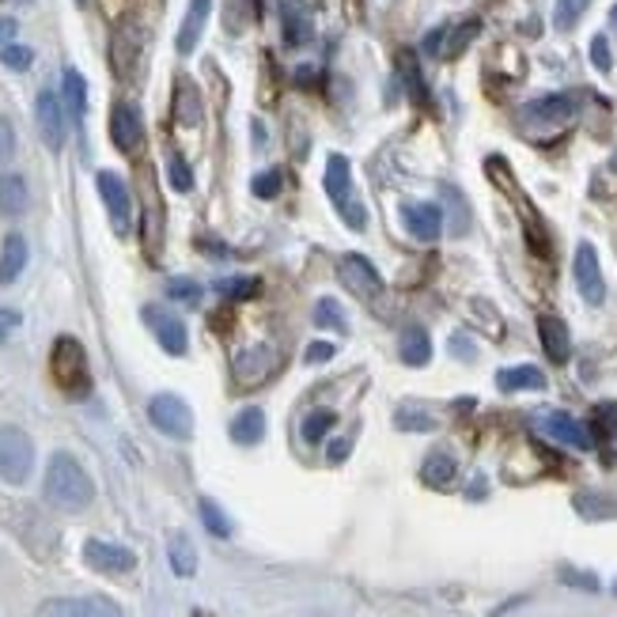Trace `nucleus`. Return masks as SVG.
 Returning <instances> with one entry per match:
<instances>
[{
  "mask_svg": "<svg viewBox=\"0 0 617 617\" xmlns=\"http://www.w3.org/2000/svg\"><path fill=\"white\" fill-rule=\"evenodd\" d=\"M265 436V414L258 406H246L235 414V421H231V440L239 443V448H254V443H262Z\"/></svg>",
  "mask_w": 617,
  "mask_h": 617,
  "instance_id": "23",
  "label": "nucleus"
},
{
  "mask_svg": "<svg viewBox=\"0 0 617 617\" xmlns=\"http://www.w3.org/2000/svg\"><path fill=\"white\" fill-rule=\"evenodd\" d=\"M258 12H262L258 0H228V31L243 34L254 20H258Z\"/></svg>",
  "mask_w": 617,
  "mask_h": 617,
  "instance_id": "31",
  "label": "nucleus"
},
{
  "mask_svg": "<svg viewBox=\"0 0 617 617\" xmlns=\"http://www.w3.org/2000/svg\"><path fill=\"white\" fill-rule=\"evenodd\" d=\"M0 62H4V68H12V73H23V68H31L34 54H31V46L8 42V46H0Z\"/></svg>",
  "mask_w": 617,
  "mask_h": 617,
  "instance_id": "43",
  "label": "nucleus"
},
{
  "mask_svg": "<svg viewBox=\"0 0 617 617\" xmlns=\"http://www.w3.org/2000/svg\"><path fill=\"white\" fill-rule=\"evenodd\" d=\"M591 62H595L598 73H610L614 57H610V42H606V34H595V38H591Z\"/></svg>",
  "mask_w": 617,
  "mask_h": 617,
  "instance_id": "47",
  "label": "nucleus"
},
{
  "mask_svg": "<svg viewBox=\"0 0 617 617\" xmlns=\"http://www.w3.org/2000/svg\"><path fill=\"white\" fill-rule=\"evenodd\" d=\"M398 353H401V364H409V367H425L428 360H432V341H428L425 326H406V330H401Z\"/></svg>",
  "mask_w": 617,
  "mask_h": 617,
  "instance_id": "21",
  "label": "nucleus"
},
{
  "mask_svg": "<svg viewBox=\"0 0 617 617\" xmlns=\"http://www.w3.org/2000/svg\"><path fill=\"white\" fill-rule=\"evenodd\" d=\"M394 425H398L401 432H432V428H436V417H428L425 409L401 406L398 414H394Z\"/></svg>",
  "mask_w": 617,
  "mask_h": 617,
  "instance_id": "40",
  "label": "nucleus"
},
{
  "mask_svg": "<svg viewBox=\"0 0 617 617\" xmlns=\"http://www.w3.org/2000/svg\"><path fill=\"white\" fill-rule=\"evenodd\" d=\"M333 425H338V414H330V409H315V414L304 417L299 436H304V443H322V436L330 432Z\"/></svg>",
  "mask_w": 617,
  "mask_h": 617,
  "instance_id": "32",
  "label": "nucleus"
},
{
  "mask_svg": "<svg viewBox=\"0 0 617 617\" xmlns=\"http://www.w3.org/2000/svg\"><path fill=\"white\" fill-rule=\"evenodd\" d=\"M12 152H15V130L8 118H0V167L12 159Z\"/></svg>",
  "mask_w": 617,
  "mask_h": 617,
  "instance_id": "49",
  "label": "nucleus"
},
{
  "mask_svg": "<svg viewBox=\"0 0 617 617\" xmlns=\"http://www.w3.org/2000/svg\"><path fill=\"white\" fill-rule=\"evenodd\" d=\"M561 584L584 587V591H598V580L595 576H587V572H572V569H561Z\"/></svg>",
  "mask_w": 617,
  "mask_h": 617,
  "instance_id": "50",
  "label": "nucleus"
},
{
  "mask_svg": "<svg viewBox=\"0 0 617 617\" xmlns=\"http://www.w3.org/2000/svg\"><path fill=\"white\" fill-rule=\"evenodd\" d=\"M595 440L603 443V448H617V406H598L595 409Z\"/></svg>",
  "mask_w": 617,
  "mask_h": 617,
  "instance_id": "34",
  "label": "nucleus"
},
{
  "mask_svg": "<svg viewBox=\"0 0 617 617\" xmlns=\"http://www.w3.org/2000/svg\"><path fill=\"white\" fill-rule=\"evenodd\" d=\"M277 367H280L277 349L251 345L231 360V383H235V390H254V387H262V383H269L273 375H277Z\"/></svg>",
  "mask_w": 617,
  "mask_h": 617,
  "instance_id": "5",
  "label": "nucleus"
},
{
  "mask_svg": "<svg viewBox=\"0 0 617 617\" xmlns=\"http://www.w3.org/2000/svg\"><path fill=\"white\" fill-rule=\"evenodd\" d=\"M42 493H46V504L57 511H84L91 500H96V485H91L88 470L80 466L68 451H57L49 455L46 466V482H42Z\"/></svg>",
  "mask_w": 617,
  "mask_h": 617,
  "instance_id": "1",
  "label": "nucleus"
},
{
  "mask_svg": "<svg viewBox=\"0 0 617 617\" xmlns=\"http://www.w3.org/2000/svg\"><path fill=\"white\" fill-rule=\"evenodd\" d=\"M455 477H459V462H455V455H448V451H432V455L425 459L421 482H425L428 488H451V485H455Z\"/></svg>",
  "mask_w": 617,
  "mask_h": 617,
  "instance_id": "22",
  "label": "nucleus"
},
{
  "mask_svg": "<svg viewBox=\"0 0 617 617\" xmlns=\"http://www.w3.org/2000/svg\"><path fill=\"white\" fill-rule=\"evenodd\" d=\"M349 178H353V170H349L345 156L326 159V197H330L333 205H341L349 197Z\"/></svg>",
  "mask_w": 617,
  "mask_h": 617,
  "instance_id": "29",
  "label": "nucleus"
},
{
  "mask_svg": "<svg viewBox=\"0 0 617 617\" xmlns=\"http://www.w3.org/2000/svg\"><path fill=\"white\" fill-rule=\"evenodd\" d=\"M65 107L76 122L88 114V84H84V76L76 68H65Z\"/></svg>",
  "mask_w": 617,
  "mask_h": 617,
  "instance_id": "30",
  "label": "nucleus"
},
{
  "mask_svg": "<svg viewBox=\"0 0 617 617\" xmlns=\"http://www.w3.org/2000/svg\"><path fill=\"white\" fill-rule=\"evenodd\" d=\"M610 23H614V27H617V8H614V12H610Z\"/></svg>",
  "mask_w": 617,
  "mask_h": 617,
  "instance_id": "56",
  "label": "nucleus"
},
{
  "mask_svg": "<svg viewBox=\"0 0 617 617\" xmlns=\"http://www.w3.org/2000/svg\"><path fill=\"white\" fill-rule=\"evenodd\" d=\"M572 273H576V288L584 296V304L598 307L606 304V280H603V265H598V251L591 243L576 246V262H572Z\"/></svg>",
  "mask_w": 617,
  "mask_h": 617,
  "instance_id": "10",
  "label": "nucleus"
},
{
  "mask_svg": "<svg viewBox=\"0 0 617 617\" xmlns=\"http://www.w3.org/2000/svg\"><path fill=\"white\" fill-rule=\"evenodd\" d=\"M49 375H54L57 390L68 398H88L91 394V372H88V353L76 338H57L54 353H49Z\"/></svg>",
  "mask_w": 617,
  "mask_h": 617,
  "instance_id": "2",
  "label": "nucleus"
},
{
  "mask_svg": "<svg viewBox=\"0 0 617 617\" xmlns=\"http://www.w3.org/2000/svg\"><path fill=\"white\" fill-rule=\"evenodd\" d=\"M338 209H341V220H345L349 228H364V224H367V212H364V205L353 201V197H345V201H341Z\"/></svg>",
  "mask_w": 617,
  "mask_h": 617,
  "instance_id": "48",
  "label": "nucleus"
},
{
  "mask_svg": "<svg viewBox=\"0 0 617 617\" xmlns=\"http://www.w3.org/2000/svg\"><path fill=\"white\" fill-rule=\"evenodd\" d=\"M34 122H38V133L46 141L49 152L65 148V107L54 91H38V102H34Z\"/></svg>",
  "mask_w": 617,
  "mask_h": 617,
  "instance_id": "14",
  "label": "nucleus"
},
{
  "mask_svg": "<svg viewBox=\"0 0 617 617\" xmlns=\"http://www.w3.org/2000/svg\"><path fill=\"white\" fill-rule=\"evenodd\" d=\"M576 511L584 519H617V500H606V496H591L580 493L576 496Z\"/></svg>",
  "mask_w": 617,
  "mask_h": 617,
  "instance_id": "35",
  "label": "nucleus"
},
{
  "mask_svg": "<svg viewBox=\"0 0 617 617\" xmlns=\"http://www.w3.org/2000/svg\"><path fill=\"white\" fill-rule=\"evenodd\" d=\"M349 451H353V443H349V440H333L326 455H330V462H333V466H338V462H345V459H349Z\"/></svg>",
  "mask_w": 617,
  "mask_h": 617,
  "instance_id": "53",
  "label": "nucleus"
},
{
  "mask_svg": "<svg viewBox=\"0 0 617 617\" xmlns=\"http://www.w3.org/2000/svg\"><path fill=\"white\" fill-rule=\"evenodd\" d=\"M15 326H20V315L8 311V307H0V345H4V338L15 330Z\"/></svg>",
  "mask_w": 617,
  "mask_h": 617,
  "instance_id": "52",
  "label": "nucleus"
},
{
  "mask_svg": "<svg viewBox=\"0 0 617 617\" xmlns=\"http://www.w3.org/2000/svg\"><path fill=\"white\" fill-rule=\"evenodd\" d=\"M38 617H125L110 598L88 595V598H49L42 603Z\"/></svg>",
  "mask_w": 617,
  "mask_h": 617,
  "instance_id": "16",
  "label": "nucleus"
},
{
  "mask_svg": "<svg viewBox=\"0 0 617 617\" xmlns=\"http://www.w3.org/2000/svg\"><path fill=\"white\" fill-rule=\"evenodd\" d=\"M110 141H114V148L122 152V156H133L144 144V122L133 102H118V107L110 110Z\"/></svg>",
  "mask_w": 617,
  "mask_h": 617,
  "instance_id": "13",
  "label": "nucleus"
},
{
  "mask_svg": "<svg viewBox=\"0 0 617 617\" xmlns=\"http://www.w3.org/2000/svg\"><path fill=\"white\" fill-rule=\"evenodd\" d=\"M84 564L102 572V576H125V572L136 569V557H133V550H125V546L102 542V538H88V542H84Z\"/></svg>",
  "mask_w": 617,
  "mask_h": 617,
  "instance_id": "9",
  "label": "nucleus"
},
{
  "mask_svg": "<svg viewBox=\"0 0 617 617\" xmlns=\"http://www.w3.org/2000/svg\"><path fill=\"white\" fill-rule=\"evenodd\" d=\"M482 31V23L477 20H462V23H443V27H436L432 34L425 38V49L436 57H459L462 49L474 42V34Z\"/></svg>",
  "mask_w": 617,
  "mask_h": 617,
  "instance_id": "15",
  "label": "nucleus"
},
{
  "mask_svg": "<svg viewBox=\"0 0 617 617\" xmlns=\"http://www.w3.org/2000/svg\"><path fill=\"white\" fill-rule=\"evenodd\" d=\"M175 122L186 125V130L201 125V96H197V88L186 76L175 84Z\"/></svg>",
  "mask_w": 617,
  "mask_h": 617,
  "instance_id": "26",
  "label": "nucleus"
},
{
  "mask_svg": "<svg viewBox=\"0 0 617 617\" xmlns=\"http://www.w3.org/2000/svg\"><path fill=\"white\" fill-rule=\"evenodd\" d=\"M23 265H27V239L12 231V235L4 239V251H0V285L20 280Z\"/></svg>",
  "mask_w": 617,
  "mask_h": 617,
  "instance_id": "24",
  "label": "nucleus"
},
{
  "mask_svg": "<svg viewBox=\"0 0 617 617\" xmlns=\"http://www.w3.org/2000/svg\"><path fill=\"white\" fill-rule=\"evenodd\" d=\"M338 280L360 299V304H367V307H375V299L383 296L379 269H375L364 254H345V258L338 262Z\"/></svg>",
  "mask_w": 617,
  "mask_h": 617,
  "instance_id": "7",
  "label": "nucleus"
},
{
  "mask_svg": "<svg viewBox=\"0 0 617 617\" xmlns=\"http://www.w3.org/2000/svg\"><path fill=\"white\" fill-rule=\"evenodd\" d=\"M96 186H99L102 205H107V212H110V224H114V231H118V235H130V228H133V197H130V186H125L122 178L114 175V170H99Z\"/></svg>",
  "mask_w": 617,
  "mask_h": 617,
  "instance_id": "8",
  "label": "nucleus"
},
{
  "mask_svg": "<svg viewBox=\"0 0 617 617\" xmlns=\"http://www.w3.org/2000/svg\"><path fill=\"white\" fill-rule=\"evenodd\" d=\"M167 178H170V186H175L178 194H190L194 190V175H190V167H186L183 156H170L167 159Z\"/></svg>",
  "mask_w": 617,
  "mask_h": 617,
  "instance_id": "44",
  "label": "nucleus"
},
{
  "mask_svg": "<svg viewBox=\"0 0 617 617\" xmlns=\"http://www.w3.org/2000/svg\"><path fill=\"white\" fill-rule=\"evenodd\" d=\"M251 190L262 197V201H269V197L280 194V170H262L258 178L251 183Z\"/></svg>",
  "mask_w": 617,
  "mask_h": 617,
  "instance_id": "46",
  "label": "nucleus"
},
{
  "mask_svg": "<svg viewBox=\"0 0 617 617\" xmlns=\"http://www.w3.org/2000/svg\"><path fill=\"white\" fill-rule=\"evenodd\" d=\"M197 511H201V522H205V530H209L212 538H231V522H228L224 511H220V504H217V500H209V496H201V504H197Z\"/></svg>",
  "mask_w": 617,
  "mask_h": 617,
  "instance_id": "33",
  "label": "nucleus"
},
{
  "mask_svg": "<svg viewBox=\"0 0 617 617\" xmlns=\"http://www.w3.org/2000/svg\"><path fill=\"white\" fill-rule=\"evenodd\" d=\"M80 4H84V0H80Z\"/></svg>",
  "mask_w": 617,
  "mask_h": 617,
  "instance_id": "59",
  "label": "nucleus"
},
{
  "mask_svg": "<svg viewBox=\"0 0 617 617\" xmlns=\"http://www.w3.org/2000/svg\"><path fill=\"white\" fill-rule=\"evenodd\" d=\"M538 432H546L550 440L564 443V448H576V451H591L595 448V440H591V432L584 425L576 421V417L561 414V409H546V414L535 417Z\"/></svg>",
  "mask_w": 617,
  "mask_h": 617,
  "instance_id": "11",
  "label": "nucleus"
},
{
  "mask_svg": "<svg viewBox=\"0 0 617 617\" xmlns=\"http://www.w3.org/2000/svg\"><path fill=\"white\" fill-rule=\"evenodd\" d=\"M167 561H170V572H175V576H183V580H190L197 572V550H194V542L183 535V530H175V535H170Z\"/></svg>",
  "mask_w": 617,
  "mask_h": 617,
  "instance_id": "28",
  "label": "nucleus"
},
{
  "mask_svg": "<svg viewBox=\"0 0 617 617\" xmlns=\"http://www.w3.org/2000/svg\"><path fill=\"white\" fill-rule=\"evenodd\" d=\"M496 387L504 394H516V390H542L546 387V375L538 372L535 364H519V367H504L496 375Z\"/></svg>",
  "mask_w": 617,
  "mask_h": 617,
  "instance_id": "25",
  "label": "nucleus"
},
{
  "mask_svg": "<svg viewBox=\"0 0 617 617\" xmlns=\"http://www.w3.org/2000/svg\"><path fill=\"white\" fill-rule=\"evenodd\" d=\"M34 470V443L23 428L4 425L0 428V482L23 485Z\"/></svg>",
  "mask_w": 617,
  "mask_h": 617,
  "instance_id": "4",
  "label": "nucleus"
},
{
  "mask_svg": "<svg viewBox=\"0 0 617 617\" xmlns=\"http://www.w3.org/2000/svg\"><path fill=\"white\" fill-rule=\"evenodd\" d=\"M587 4L591 0H557V8H553V27L557 31H572L580 23V15L587 12Z\"/></svg>",
  "mask_w": 617,
  "mask_h": 617,
  "instance_id": "37",
  "label": "nucleus"
},
{
  "mask_svg": "<svg viewBox=\"0 0 617 617\" xmlns=\"http://www.w3.org/2000/svg\"><path fill=\"white\" fill-rule=\"evenodd\" d=\"M15 31H20V23L15 20H0V46H8V42L15 38Z\"/></svg>",
  "mask_w": 617,
  "mask_h": 617,
  "instance_id": "55",
  "label": "nucleus"
},
{
  "mask_svg": "<svg viewBox=\"0 0 617 617\" xmlns=\"http://www.w3.org/2000/svg\"><path fill=\"white\" fill-rule=\"evenodd\" d=\"M148 421L156 425V432L170 436V440H190L194 436V414L178 394H156L148 401Z\"/></svg>",
  "mask_w": 617,
  "mask_h": 617,
  "instance_id": "6",
  "label": "nucleus"
},
{
  "mask_svg": "<svg viewBox=\"0 0 617 617\" xmlns=\"http://www.w3.org/2000/svg\"><path fill=\"white\" fill-rule=\"evenodd\" d=\"M614 595H617V584H614Z\"/></svg>",
  "mask_w": 617,
  "mask_h": 617,
  "instance_id": "58",
  "label": "nucleus"
},
{
  "mask_svg": "<svg viewBox=\"0 0 617 617\" xmlns=\"http://www.w3.org/2000/svg\"><path fill=\"white\" fill-rule=\"evenodd\" d=\"M27 205H31V194H27L23 175H0V212H4V217H23Z\"/></svg>",
  "mask_w": 617,
  "mask_h": 617,
  "instance_id": "27",
  "label": "nucleus"
},
{
  "mask_svg": "<svg viewBox=\"0 0 617 617\" xmlns=\"http://www.w3.org/2000/svg\"><path fill=\"white\" fill-rule=\"evenodd\" d=\"M451 353H455L459 360H474V349H470V341L462 338V333H455V338H451Z\"/></svg>",
  "mask_w": 617,
  "mask_h": 617,
  "instance_id": "54",
  "label": "nucleus"
},
{
  "mask_svg": "<svg viewBox=\"0 0 617 617\" xmlns=\"http://www.w3.org/2000/svg\"><path fill=\"white\" fill-rule=\"evenodd\" d=\"M194 617H209V614H194Z\"/></svg>",
  "mask_w": 617,
  "mask_h": 617,
  "instance_id": "57",
  "label": "nucleus"
},
{
  "mask_svg": "<svg viewBox=\"0 0 617 617\" xmlns=\"http://www.w3.org/2000/svg\"><path fill=\"white\" fill-rule=\"evenodd\" d=\"M141 239H144V251H148V258H156V254H159V243H163V212H159V197H156V186H152V175H144V220H141Z\"/></svg>",
  "mask_w": 617,
  "mask_h": 617,
  "instance_id": "17",
  "label": "nucleus"
},
{
  "mask_svg": "<svg viewBox=\"0 0 617 617\" xmlns=\"http://www.w3.org/2000/svg\"><path fill=\"white\" fill-rule=\"evenodd\" d=\"M209 12H212V0H190V8H186V20L183 27H178V54H194L197 42H201L205 34V23H209Z\"/></svg>",
  "mask_w": 617,
  "mask_h": 617,
  "instance_id": "20",
  "label": "nucleus"
},
{
  "mask_svg": "<svg viewBox=\"0 0 617 617\" xmlns=\"http://www.w3.org/2000/svg\"><path fill=\"white\" fill-rule=\"evenodd\" d=\"M333 353H338V349L330 345V341H315V345H307V364H326V360H333Z\"/></svg>",
  "mask_w": 617,
  "mask_h": 617,
  "instance_id": "51",
  "label": "nucleus"
},
{
  "mask_svg": "<svg viewBox=\"0 0 617 617\" xmlns=\"http://www.w3.org/2000/svg\"><path fill=\"white\" fill-rule=\"evenodd\" d=\"M315 326H326L333 333H345V311H341L338 299H319L315 307Z\"/></svg>",
  "mask_w": 617,
  "mask_h": 617,
  "instance_id": "39",
  "label": "nucleus"
},
{
  "mask_svg": "<svg viewBox=\"0 0 617 617\" xmlns=\"http://www.w3.org/2000/svg\"><path fill=\"white\" fill-rule=\"evenodd\" d=\"M401 76H406V88L409 96H414L417 102H425V80H421V68H417V62H409V57H401Z\"/></svg>",
  "mask_w": 617,
  "mask_h": 617,
  "instance_id": "45",
  "label": "nucleus"
},
{
  "mask_svg": "<svg viewBox=\"0 0 617 617\" xmlns=\"http://www.w3.org/2000/svg\"><path fill=\"white\" fill-rule=\"evenodd\" d=\"M538 338H542V349L553 364H564L572 356V338H569V326H564L557 315H542L538 319Z\"/></svg>",
  "mask_w": 617,
  "mask_h": 617,
  "instance_id": "19",
  "label": "nucleus"
},
{
  "mask_svg": "<svg viewBox=\"0 0 617 617\" xmlns=\"http://www.w3.org/2000/svg\"><path fill=\"white\" fill-rule=\"evenodd\" d=\"M167 296L178 299V304H186V307H197V304H201V285L190 280V277H170L167 280Z\"/></svg>",
  "mask_w": 617,
  "mask_h": 617,
  "instance_id": "42",
  "label": "nucleus"
},
{
  "mask_svg": "<svg viewBox=\"0 0 617 617\" xmlns=\"http://www.w3.org/2000/svg\"><path fill=\"white\" fill-rule=\"evenodd\" d=\"M217 293L224 299H254L262 293V280L258 277H228L217 285Z\"/></svg>",
  "mask_w": 617,
  "mask_h": 617,
  "instance_id": "38",
  "label": "nucleus"
},
{
  "mask_svg": "<svg viewBox=\"0 0 617 617\" xmlns=\"http://www.w3.org/2000/svg\"><path fill=\"white\" fill-rule=\"evenodd\" d=\"M141 315H144V322H148V330L156 333V341L163 345V353L186 356V345H190V338H186V322L178 319V315L163 311L159 304H148Z\"/></svg>",
  "mask_w": 617,
  "mask_h": 617,
  "instance_id": "12",
  "label": "nucleus"
},
{
  "mask_svg": "<svg viewBox=\"0 0 617 617\" xmlns=\"http://www.w3.org/2000/svg\"><path fill=\"white\" fill-rule=\"evenodd\" d=\"M285 34H288V42H293V46H304V42L311 38V23H307V15L299 12L296 4L285 8Z\"/></svg>",
  "mask_w": 617,
  "mask_h": 617,
  "instance_id": "41",
  "label": "nucleus"
},
{
  "mask_svg": "<svg viewBox=\"0 0 617 617\" xmlns=\"http://www.w3.org/2000/svg\"><path fill=\"white\" fill-rule=\"evenodd\" d=\"M401 220H406V231L421 243H432L443 231V217L436 205H401Z\"/></svg>",
  "mask_w": 617,
  "mask_h": 617,
  "instance_id": "18",
  "label": "nucleus"
},
{
  "mask_svg": "<svg viewBox=\"0 0 617 617\" xmlns=\"http://www.w3.org/2000/svg\"><path fill=\"white\" fill-rule=\"evenodd\" d=\"M576 110H580L576 96H542L519 110V130L535 136V141H542L550 133H561L576 118Z\"/></svg>",
  "mask_w": 617,
  "mask_h": 617,
  "instance_id": "3",
  "label": "nucleus"
},
{
  "mask_svg": "<svg viewBox=\"0 0 617 617\" xmlns=\"http://www.w3.org/2000/svg\"><path fill=\"white\" fill-rule=\"evenodd\" d=\"M443 201H448V209H451V235H466L470 209H466V201H462V194L455 186H443Z\"/></svg>",
  "mask_w": 617,
  "mask_h": 617,
  "instance_id": "36",
  "label": "nucleus"
}]
</instances>
